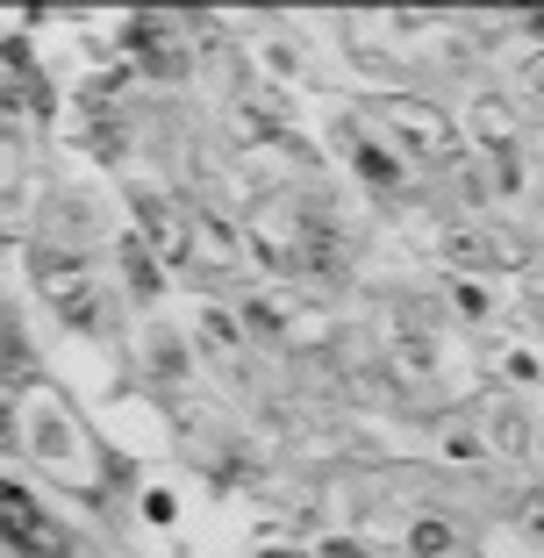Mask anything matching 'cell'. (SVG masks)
Returning <instances> with one entry per match:
<instances>
[{
    "instance_id": "obj_1",
    "label": "cell",
    "mask_w": 544,
    "mask_h": 558,
    "mask_svg": "<svg viewBox=\"0 0 544 558\" xmlns=\"http://www.w3.org/2000/svg\"><path fill=\"white\" fill-rule=\"evenodd\" d=\"M379 108H387V130H395L401 144L415 150V158H437V165L451 158V122L437 116L430 100H415V94H387Z\"/></svg>"
},
{
    "instance_id": "obj_2",
    "label": "cell",
    "mask_w": 544,
    "mask_h": 558,
    "mask_svg": "<svg viewBox=\"0 0 544 558\" xmlns=\"http://www.w3.org/2000/svg\"><path fill=\"white\" fill-rule=\"evenodd\" d=\"M36 279H44L50 308H65L72 323H94V287H86V265L65 258V251H44L36 258Z\"/></svg>"
},
{
    "instance_id": "obj_3",
    "label": "cell",
    "mask_w": 544,
    "mask_h": 558,
    "mask_svg": "<svg viewBox=\"0 0 544 558\" xmlns=\"http://www.w3.org/2000/svg\"><path fill=\"white\" fill-rule=\"evenodd\" d=\"M0 537L22 544V551H65V544H58V530L44 523V509H36L22 487H0Z\"/></svg>"
},
{
    "instance_id": "obj_4",
    "label": "cell",
    "mask_w": 544,
    "mask_h": 558,
    "mask_svg": "<svg viewBox=\"0 0 544 558\" xmlns=\"http://www.w3.org/2000/svg\"><path fill=\"white\" fill-rule=\"evenodd\" d=\"M136 222H144V236L158 244V258H166V265H180L186 244H194V236H186V222H180V208H172V201H158V194H136Z\"/></svg>"
},
{
    "instance_id": "obj_5",
    "label": "cell",
    "mask_w": 544,
    "mask_h": 558,
    "mask_svg": "<svg viewBox=\"0 0 544 558\" xmlns=\"http://www.w3.org/2000/svg\"><path fill=\"white\" fill-rule=\"evenodd\" d=\"M130 50L144 58L150 72H166V80L186 65V50H180V36H172V22H130Z\"/></svg>"
},
{
    "instance_id": "obj_6",
    "label": "cell",
    "mask_w": 544,
    "mask_h": 558,
    "mask_svg": "<svg viewBox=\"0 0 544 558\" xmlns=\"http://www.w3.org/2000/svg\"><path fill=\"white\" fill-rule=\"evenodd\" d=\"M301 265H309V279H344V244L323 230V215L301 222Z\"/></svg>"
},
{
    "instance_id": "obj_7",
    "label": "cell",
    "mask_w": 544,
    "mask_h": 558,
    "mask_svg": "<svg viewBox=\"0 0 544 558\" xmlns=\"http://www.w3.org/2000/svg\"><path fill=\"white\" fill-rule=\"evenodd\" d=\"M445 258L451 265H495V244H487L473 222H451V230H445Z\"/></svg>"
},
{
    "instance_id": "obj_8",
    "label": "cell",
    "mask_w": 544,
    "mask_h": 558,
    "mask_svg": "<svg viewBox=\"0 0 544 558\" xmlns=\"http://www.w3.org/2000/svg\"><path fill=\"white\" fill-rule=\"evenodd\" d=\"M359 172H365V180H373V186H395V180H401V165L387 158V150H379V144H359Z\"/></svg>"
},
{
    "instance_id": "obj_9",
    "label": "cell",
    "mask_w": 544,
    "mask_h": 558,
    "mask_svg": "<svg viewBox=\"0 0 544 558\" xmlns=\"http://www.w3.org/2000/svg\"><path fill=\"white\" fill-rule=\"evenodd\" d=\"M415 558H451V530L445 523H415Z\"/></svg>"
},
{
    "instance_id": "obj_10",
    "label": "cell",
    "mask_w": 544,
    "mask_h": 558,
    "mask_svg": "<svg viewBox=\"0 0 544 558\" xmlns=\"http://www.w3.org/2000/svg\"><path fill=\"white\" fill-rule=\"evenodd\" d=\"M495 444H501V451H523V415H509V409H501V423H495Z\"/></svg>"
},
{
    "instance_id": "obj_11",
    "label": "cell",
    "mask_w": 544,
    "mask_h": 558,
    "mask_svg": "<svg viewBox=\"0 0 544 558\" xmlns=\"http://www.w3.org/2000/svg\"><path fill=\"white\" fill-rule=\"evenodd\" d=\"M130 279H136V294H150V287H158V272H150L144 244H130Z\"/></svg>"
},
{
    "instance_id": "obj_12",
    "label": "cell",
    "mask_w": 544,
    "mask_h": 558,
    "mask_svg": "<svg viewBox=\"0 0 544 558\" xmlns=\"http://www.w3.org/2000/svg\"><path fill=\"white\" fill-rule=\"evenodd\" d=\"M516 515H523L530 537H544V494H523V509H516Z\"/></svg>"
},
{
    "instance_id": "obj_13",
    "label": "cell",
    "mask_w": 544,
    "mask_h": 558,
    "mask_svg": "<svg viewBox=\"0 0 544 558\" xmlns=\"http://www.w3.org/2000/svg\"><path fill=\"white\" fill-rule=\"evenodd\" d=\"M323 558H365V551H359V544H330V551H323Z\"/></svg>"
},
{
    "instance_id": "obj_14",
    "label": "cell",
    "mask_w": 544,
    "mask_h": 558,
    "mask_svg": "<svg viewBox=\"0 0 544 558\" xmlns=\"http://www.w3.org/2000/svg\"><path fill=\"white\" fill-rule=\"evenodd\" d=\"M0 444H8V409H0Z\"/></svg>"
},
{
    "instance_id": "obj_15",
    "label": "cell",
    "mask_w": 544,
    "mask_h": 558,
    "mask_svg": "<svg viewBox=\"0 0 544 558\" xmlns=\"http://www.w3.org/2000/svg\"><path fill=\"white\" fill-rule=\"evenodd\" d=\"M273 558H294V551H273Z\"/></svg>"
}]
</instances>
